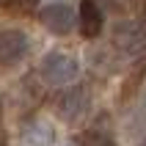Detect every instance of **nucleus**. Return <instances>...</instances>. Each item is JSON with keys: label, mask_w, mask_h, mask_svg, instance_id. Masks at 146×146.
Listing matches in <instances>:
<instances>
[{"label": "nucleus", "mask_w": 146, "mask_h": 146, "mask_svg": "<svg viewBox=\"0 0 146 146\" xmlns=\"http://www.w3.org/2000/svg\"><path fill=\"white\" fill-rule=\"evenodd\" d=\"M22 146H55V130L47 121H28L22 130Z\"/></svg>", "instance_id": "0eeeda50"}, {"label": "nucleus", "mask_w": 146, "mask_h": 146, "mask_svg": "<svg viewBox=\"0 0 146 146\" xmlns=\"http://www.w3.org/2000/svg\"><path fill=\"white\" fill-rule=\"evenodd\" d=\"M39 19L47 31L58 33V36H66V33L74 28V11L66 3H50L39 11Z\"/></svg>", "instance_id": "39448f33"}, {"label": "nucleus", "mask_w": 146, "mask_h": 146, "mask_svg": "<svg viewBox=\"0 0 146 146\" xmlns=\"http://www.w3.org/2000/svg\"><path fill=\"white\" fill-rule=\"evenodd\" d=\"M113 41L127 58L146 61V19H130L119 22L113 31Z\"/></svg>", "instance_id": "f03ea898"}, {"label": "nucleus", "mask_w": 146, "mask_h": 146, "mask_svg": "<svg viewBox=\"0 0 146 146\" xmlns=\"http://www.w3.org/2000/svg\"><path fill=\"white\" fill-rule=\"evenodd\" d=\"M74 143L77 146H116L113 135L108 130H102V127H91V130L80 132L77 138H74Z\"/></svg>", "instance_id": "6e6552de"}, {"label": "nucleus", "mask_w": 146, "mask_h": 146, "mask_svg": "<svg viewBox=\"0 0 146 146\" xmlns=\"http://www.w3.org/2000/svg\"><path fill=\"white\" fill-rule=\"evenodd\" d=\"M55 113L64 121H83L91 110V94L83 86H66L64 91L55 94Z\"/></svg>", "instance_id": "7ed1b4c3"}, {"label": "nucleus", "mask_w": 146, "mask_h": 146, "mask_svg": "<svg viewBox=\"0 0 146 146\" xmlns=\"http://www.w3.org/2000/svg\"><path fill=\"white\" fill-rule=\"evenodd\" d=\"M31 50V39L28 33L17 31V28H6L0 31V64L3 66H14L19 64Z\"/></svg>", "instance_id": "20e7f679"}, {"label": "nucleus", "mask_w": 146, "mask_h": 146, "mask_svg": "<svg viewBox=\"0 0 146 146\" xmlns=\"http://www.w3.org/2000/svg\"><path fill=\"white\" fill-rule=\"evenodd\" d=\"M80 33L86 39H94L102 33V25H105V17H102V8L97 6V0H80Z\"/></svg>", "instance_id": "423d86ee"}, {"label": "nucleus", "mask_w": 146, "mask_h": 146, "mask_svg": "<svg viewBox=\"0 0 146 146\" xmlns=\"http://www.w3.org/2000/svg\"><path fill=\"white\" fill-rule=\"evenodd\" d=\"M39 74H41V80L50 83V86H72L77 80V74H80V61L72 52L52 50V52H47L41 58Z\"/></svg>", "instance_id": "f257e3e1"}, {"label": "nucleus", "mask_w": 146, "mask_h": 146, "mask_svg": "<svg viewBox=\"0 0 146 146\" xmlns=\"http://www.w3.org/2000/svg\"><path fill=\"white\" fill-rule=\"evenodd\" d=\"M41 0H14L17 8H22V11H33V8H39Z\"/></svg>", "instance_id": "1a4fd4ad"}, {"label": "nucleus", "mask_w": 146, "mask_h": 146, "mask_svg": "<svg viewBox=\"0 0 146 146\" xmlns=\"http://www.w3.org/2000/svg\"><path fill=\"white\" fill-rule=\"evenodd\" d=\"M141 146H146V141H143V143H141Z\"/></svg>", "instance_id": "9d476101"}]
</instances>
